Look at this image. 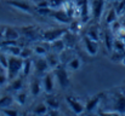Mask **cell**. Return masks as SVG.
Returning <instances> with one entry per match:
<instances>
[{
  "mask_svg": "<svg viewBox=\"0 0 125 116\" xmlns=\"http://www.w3.org/2000/svg\"><path fill=\"white\" fill-rule=\"evenodd\" d=\"M62 39H63V41H64L67 48H73V47L75 46V44H77L75 34L72 33V32H69V30H67V32L64 33V35L62 36Z\"/></svg>",
  "mask_w": 125,
  "mask_h": 116,
  "instance_id": "5bb4252c",
  "label": "cell"
},
{
  "mask_svg": "<svg viewBox=\"0 0 125 116\" xmlns=\"http://www.w3.org/2000/svg\"><path fill=\"white\" fill-rule=\"evenodd\" d=\"M86 35H87L89 38H91L92 40H95V41H98V40H100V33H98V29H97L96 27L89 28L87 32H86Z\"/></svg>",
  "mask_w": 125,
  "mask_h": 116,
  "instance_id": "484cf974",
  "label": "cell"
},
{
  "mask_svg": "<svg viewBox=\"0 0 125 116\" xmlns=\"http://www.w3.org/2000/svg\"><path fill=\"white\" fill-rule=\"evenodd\" d=\"M108 1H119V0H108Z\"/></svg>",
  "mask_w": 125,
  "mask_h": 116,
  "instance_id": "8d00e7d4",
  "label": "cell"
},
{
  "mask_svg": "<svg viewBox=\"0 0 125 116\" xmlns=\"http://www.w3.org/2000/svg\"><path fill=\"white\" fill-rule=\"evenodd\" d=\"M32 61L31 58H26L23 59V68H22V76L26 77L31 74V69H32Z\"/></svg>",
  "mask_w": 125,
  "mask_h": 116,
  "instance_id": "d6986e66",
  "label": "cell"
},
{
  "mask_svg": "<svg viewBox=\"0 0 125 116\" xmlns=\"http://www.w3.org/2000/svg\"><path fill=\"white\" fill-rule=\"evenodd\" d=\"M9 81V77L6 73H0V86H4L6 85V82Z\"/></svg>",
  "mask_w": 125,
  "mask_h": 116,
  "instance_id": "836d02e7",
  "label": "cell"
},
{
  "mask_svg": "<svg viewBox=\"0 0 125 116\" xmlns=\"http://www.w3.org/2000/svg\"><path fill=\"white\" fill-rule=\"evenodd\" d=\"M34 69L37 71V74H45L47 70H49V63H47V59L46 58H42V56H40L39 58H37L34 61Z\"/></svg>",
  "mask_w": 125,
  "mask_h": 116,
  "instance_id": "30bf717a",
  "label": "cell"
},
{
  "mask_svg": "<svg viewBox=\"0 0 125 116\" xmlns=\"http://www.w3.org/2000/svg\"><path fill=\"white\" fill-rule=\"evenodd\" d=\"M22 86H23V79L20 76H17L16 79L11 80V83H10V87L7 88L9 91L11 92H20L22 89Z\"/></svg>",
  "mask_w": 125,
  "mask_h": 116,
  "instance_id": "9a60e30c",
  "label": "cell"
},
{
  "mask_svg": "<svg viewBox=\"0 0 125 116\" xmlns=\"http://www.w3.org/2000/svg\"><path fill=\"white\" fill-rule=\"evenodd\" d=\"M0 113H2V114H5V115H17V114H18L17 110L10 109V107H9V108H1Z\"/></svg>",
  "mask_w": 125,
  "mask_h": 116,
  "instance_id": "d6a6232c",
  "label": "cell"
},
{
  "mask_svg": "<svg viewBox=\"0 0 125 116\" xmlns=\"http://www.w3.org/2000/svg\"><path fill=\"white\" fill-rule=\"evenodd\" d=\"M78 28H79V22L78 21H73V22L71 21V23H69V32H72V33L75 34L79 30Z\"/></svg>",
  "mask_w": 125,
  "mask_h": 116,
  "instance_id": "4dcf8cb0",
  "label": "cell"
},
{
  "mask_svg": "<svg viewBox=\"0 0 125 116\" xmlns=\"http://www.w3.org/2000/svg\"><path fill=\"white\" fill-rule=\"evenodd\" d=\"M22 68H23V58L20 56H10L9 57V64L6 68V74L9 77V81L16 79L20 75V73H22Z\"/></svg>",
  "mask_w": 125,
  "mask_h": 116,
  "instance_id": "6da1fadb",
  "label": "cell"
},
{
  "mask_svg": "<svg viewBox=\"0 0 125 116\" xmlns=\"http://www.w3.org/2000/svg\"><path fill=\"white\" fill-rule=\"evenodd\" d=\"M33 53V50L29 48V47H22L21 48V52H20V57H22L23 59L26 58H31V54Z\"/></svg>",
  "mask_w": 125,
  "mask_h": 116,
  "instance_id": "f546056e",
  "label": "cell"
},
{
  "mask_svg": "<svg viewBox=\"0 0 125 116\" xmlns=\"http://www.w3.org/2000/svg\"><path fill=\"white\" fill-rule=\"evenodd\" d=\"M83 44L84 47L86 50V52L90 54V56H96L97 52H98V41H95L91 38H89L87 35H85L83 38Z\"/></svg>",
  "mask_w": 125,
  "mask_h": 116,
  "instance_id": "8992f818",
  "label": "cell"
},
{
  "mask_svg": "<svg viewBox=\"0 0 125 116\" xmlns=\"http://www.w3.org/2000/svg\"><path fill=\"white\" fill-rule=\"evenodd\" d=\"M53 74H55V76H56V79H57V81H58V83H60V86H61L62 89H66V88L69 86L71 81H69V77H68L66 64L60 63V64L55 68Z\"/></svg>",
  "mask_w": 125,
  "mask_h": 116,
  "instance_id": "7a4b0ae2",
  "label": "cell"
},
{
  "mask_svg": "<svg viewBox=\"0 0 125 116\" xmlns=\"http://www.w3.org/2000/svg\"><path fill=\"white\" fill-rule=\"evenodd\" d=\"M67 32V29H60V28H56V29H50V30H45L42 32V38L45 42H52L57 39H61L64 33Z\"/></svg>",
  "mask_w": 125,
  "mask_h": 116,
  "instance_id": "3957f363",
  "label": "cell"
},
{
  "mask_svg": "<svg viewBox=\"0 0 125 116\" xmlns=\"http://www.w3.org/2000/svg\"><path fill=\"white\" fill-rule=\"evenodd\" d=\"M103 9H104V0H91L90 1V11L95 21H100Z\"/></svg>",
  "mask_w": 125,
  "mask_h": 116,
  "instance_id": "277c9868",
  "label": "cell"
},
{
  "mask_svg": "<svg viewBox=\"0 0 125 116\" xmlns=\"http://www.w3.org/2000/svg\"><path fill=\"white\" fill-rule=\"evenodd\" d=\"M66 65H67V68L71 69V70H78V69L80 68L82 63H80V59H79V58L74 57V58H71Z\"/></svg>",
  "mask_w": 125,
  "mask_h": 116,
  "instance_id": "44dd1931",
  "label": "cell"
},
{
  "mask_svg": "<svg viewBox=\"0 0 125 116\" xmlns=\"http://www.w3.org/2000/svg\"><path fill=\"white\" fill-rule=\"evenodd\" d=\"M46 105L49 107V109H55V110H58L60 108V102L56 97H49L46 99Z\"/></svg>",
  "mask_w": 125,
  "mask_h": 116,
  "instance_id": "7402d4cb",
  "label": "cell"
},
{
  "mask_svg": "<svg viewBox=\"0 0 125 116\" xmlns=\"http://www.w3.org/2000/svg\"><path fill=\"white\" fill-rule=\"evenodd\" d=\"M78 7H79V15H80V21L82 23H86L89 21V0H79L78 1Z\"/></svg>",
  "mask_w": 125,
  "mask_h": 116,
  "instance_id": "ba28073f",
  "label": "cell"
},
{
  "mask_svg": "<svg viewBox=\"0 0 125 116\" xmlns=\"http://www.w3.org/2000/svg\"><path fill=\"white\" fill-rule=\"evenodd\" d=\"M13 103V98L11 96H4L0 98V108H9Z\"/></svg>",
  "mask_w": 125,
  "mask_h": 116,
  "instance_id": "d4e9b609",
  "label": "cell"
},
{
  "mask_svg": "<svg viewBox=\"0 0 125 116\" xmlns=\"http://www.w3.org/2000/svg\"><path fill=\"white\" fill-rule=\"evenodd\" d=\"M4 39V27H0V40Z\"/></svg>",
  "mask_w": 125,
  "mask_h": 116,
  "instance_id": "e575fe53",
  "label": "cell"
},
{
  "mask_svg": "<svg viewBox=\"0 0 125 116\" xmlns=\"http://www.w3.org/2000/svg\"><path fill=\"white\" fill-rule=\"evenodd\" d=\"M114 36H113V32L111 29H107L104 32V42H106V47L108 51L113 50V45H114Z\"/></svg>",
  "mask_w": 125,
  "mask_h": 116,
  "instance_id": "e0dca14e",
  "label": "cell"
},
{
  "mask_svg": "<svg viewBox=\"0 0 125 116\" xmlns=\"http://www.w3.org/2000/svg\"><path fill=\"white\" fill-rule=\"evenodd\" d=\"M42 83L40 82L39 79H34L32 82H31V94L37 97L40 92H42Z\"/></svg>",
  "mask_w": 125,
  "mask_h": 116,
  "instance_id": "2e32d148",
  "label": "cell"
},
{
  "mask_svg": "<svg viewBox=\"0 0 125 116\" xmlns=\"http://www.w3.org/2000/svg\"><path fill=\"white\" fill-rule=\"evenodd\" d=\"M118 19V13H117V11H115V7H113V9H111L109 10V12L107 13V16H106V23L108 24V26H111L114 21H117Z\"/></svg>",
  "mask_w": 125,
  "mask_h": 116,
  "instance_id": "ffe728a7",
  "label": "cell"
},
{
  "mask_svg": "<svg viewBox=\"0 0 125 116\" xmlns=\"http://www.w3.org/2000/svg\"><path fill=\"white\" fill-rule=\"evenodd\" d=\"M0 64H1V67L6 70L7 64H9V57H7V56H5L4 53H1V54H0Z\"/></svg>",
  "mask_w": 125,
  "mask_h": 116,
  "instance_id": "1f68e13d",
  "label": "cell"
},
{
  "mask_svg": "<svg viewBox=\"0 0 125 116\" xmlns=\"http://www.w3.org/2000/svg\"><path fill=\"white\" fill-rule=\"evenodd\" d=\"M47 111H49V107L46 104H38L33 109V114L35 115H45L47 114Z\"/></svg>",
  "mask_w": 125,
  "mask_h": 116,
  "instance_id": "cb8c5ba5",
  "label": "cell"
},
{
  "mask_svg": "<svg viewBox=\"0 0 125 116\" xmlns=\"http://www.w3.org/2000/svg\"><path fill=\"white\" fill-rule=\"evenodd\" d=\"M53 76H55V74L52 73V74H45L42 77V88H44L45 93H47V94L52 93V91H53Z\"/></svg>",
  "mask_w": 125,
  "mask_h": 116,
  "instance_id": "7c38bea8",
  "label": "cell"
},
{
  "mask_svg": "<svg viewBox=\"0 0 125 116\" xmlns=\"http://www.w3.org/2000/svg\"><path fill=\"white\" fill-rule=\"evenodd\" d=\"M33 52L37 54V56H47V53H49V50L46 48V47H44L42 45H38V46H34V48H33Z\"/></svg>",
  "mask_w": 125,
  "mask_h": 116,
  "instance_id": "4316f807",
  "label": "cell"
},
{
  "mask_svg": "<svg viewBox=\"0 0 125 116\" xmlns=\"http://www.w3.org/2000/svg\"><path fill=\"white\" fill-rule=\"evenodd\" d=\"M46 59H47V63H49V67H50V68H56V67L60 64V58H58L56 54H50V53H47Z\"/></svg>",
  "mask_w": 125,
  "mask_h": 116,
  "instance_id": "603a6c76",
  "label": "cell"
},
{
  "mask_svg": "<svg viewBox=\"0 0 125 116\" xmlns=\"http://www.w3.org/2000/svg\"><path fill=\"white\" fill-rule=\"evenodd\" d=\"M123 40H124V42H125V38H124V39H123Z\"/></svg>",
  "mask_w": 125,
  "mask_h": 116,
  "instance_id": "74e56055",
  "label": "cell"
},
{
  "mask_svg": "<svg viewBox=\"0 0 125 116\" xmlns=\"http://www.w3.org/2000/svg\"><path fill=\"white\" fill-rule=\"evenodd\" d=\"M102 96H103V93H100V94H96L92 98H89L86 104H85V111H94L97 108L100 100L102 99Z\"/></svg>",
  "mask_w": 125,
  "mask_h": 116,
  "instance_id": "4fadbf2b",
  "label": "cell"
},
{
  "mask_svg": "<svg viewBox=\"0 0 125 116\" xmlns=\"http://www.w3.org/2000/svg\"><path fill=\"white\" fill-rule=\"evenodd\" d=\"M20 29H17L16 27H10L6 26L4 27V40H18L20 39Z\"/></svg>",
  "mask_w": 125,
  "mask_h": 116,
  "instance_id": "8fae6325",
  "label": "cell"
},
{
  "mask_svg": "<svg viewBox=\"0 0 125 116\" xmlns=\"http://www.w3.org/2000/svg\"><path fill=\"white\" fill-rule=\"evenodd\" d=\"M64 4V0H47V7L50 9H60Z\"/></svg>",
  "mask_w": 125,
  "mask_h": 116,
  "instance_id": "83f0119b",
  "label": "cell"
},
{
  "mask_svg": "<svg viewBox=\"0 0 125 116\" xmlns=\"http://www.w3.org/2000/svg\"><path fill=\"white\" fill-rule=\"evenodd\" d=\"M15 100L20 104V105H24L27 102V94L24 92H18L15 97Z\"/></svg>",
  "mask_w": 125,
  "mask_h": 116,
  "instance_id": "f1b7e54d",
  "label": "cell"
},
{
  "mask_svg": "<svg viewBox=\"0 0 125 116\" xmlns=\"http://www.w3.org/2000/svg\"><path fill=\"white\" fill-rule=\"evenodd\" d=\"M51 44H52V50H53L56 53H61L62 51H64V50L67 48V46H66V44H64V41H63L62 38L52 41Z\"/></svg>",
  "mask_w": 125,
  "mask_h": 116,
  "instance_id": "ac0fdd59",
  "label": "cell"
},
{
  "mask_svg": "<svg viewBox=\"0 0 125 116\" xmlns=\"http://www.w3.org/2000/svg\"><path fill=\"white\" fill-rule=\"evenodd\" d=\"M7 4L11 5V6H13L15 9L24 12V13H29V15L33 13V7L28 2H26L23 0H7Z\"/></svg>",
  "mask_w": 125,
  "mask_h": 116,
  "instance_id": "52a82bcc",
  "label": "cell"
},
{
  "mask_svg": "<svg viewBox=\"0 0 125 116\" xmlns=\"http://www.w3.org/2000/svg\"><path fill=\"white\" fill-rule=\"evenodd\" d=\"M122 26H123V27L125 28V21H124V22H122Z\"/></svg>",
  "mask_w": 125,
  "mask_h": 116,
  "instance_id": "d590c367",
  "label": "cell"
},
{
  "mask_svg": "<svg viewBox=\"0 0 125 116\" xmlns=\"http://www.w3.org/2000/svg\"><path fill=\"white\" fill-rule=\"evenodd\" d=\"M113 111L115 114H120V115H125V96L119 93L115 97L114 100V107H113Z\"/></svg>",
  "mask_w": 125,
  "mask_h": 116,
  "instance_id": "9c48e42d",
  "label": "cell"
},
{
  "mask_svg": "<svg viewBox=\"0 0 125 116\" xmlns=\"http://www.w3.org/2000/svg\"><path fill=\"white\" fill-rule=\"evenodd\" d=\"M66 102L69 107V109L74 113V114H82L85 111V104H83L80 100H78L74 97H66Z\"/></svg>",
  "mask_w": 125,
  "mask_h": 116,
  "instance_id": "5b68a950",
  "label": "cell"
}]
</instances>
